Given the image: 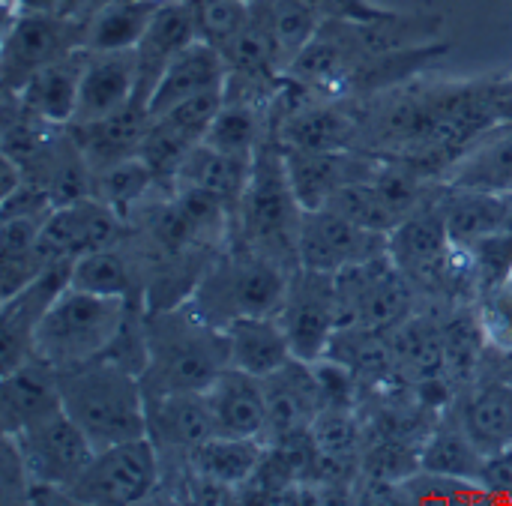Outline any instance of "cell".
Masks as SVG:
<instances>
[{"label":"cell","instance_id":"e575fe53","mask_svg":"<svg viewBox=\"0 0 512 506\" xmlns=\"http://www.w3.org/2000/svg\"><path fill=\"white\" fill-rule=\"evenodd\" d=\"M105 3L108 0H57V12L66 15V18H72V21L87 24Z\"/></svg>","mask_w":512,"mask_h":506},{"label":"cell","instance_id":"9a60e30c","mask_svg":"<svg viewBox=\"0 0 512 506\" xmlns=\"http://www.w3.org/2000/svg\"><path fill=\"white\" fill-rule=\"evenodd\" d=\"M138 90V57L129 51H87V63L81 72L78 105L69 126L93 123L111 117L135 102Z\"/></svg>","mask_w":512,"mask_h":506},{"label":"cell","instance_id":"7c38bea8","mask_svg":"<svg viewBox=\"0 0 512 506\" xmlns=\"http://www.w3.org/2000/svg\"><path fill=\"white\" fill-rule=\"evenodd\" d=\"M285 147V144H282ZM384 159L357 150H297L285 147V165L303 210L327 207L345 186L372 180Z\"/></svg>","mask_w":512,"mask_h":506},{"label":"cell","instance_id":"9c48e42d","mask_svg":"<svg viewBox=\"0 0 512 506\" xmlns=\"http://www.w3.org/2000/svg\"><path fill=\"white\" fill-rule=\"evenodd\" d=\"M15 441L27 462L33 486H51L66 495L72 483L87 471L90 459L96 456V447L90 444V438L75 426V420L63 408L21 429Z\"/></svg>","mask_w":512,"mask_h":506},{"label":"cell","instance_id":"44dd1931","mask_svg":"<svg viewBox=\"0 0 512 506\" xmlns=\"http://www.w3.org/2000/svg\"><path fill=\"white\" fill-rule=\"evenodd\" d=\"M150 111L141 102H132L129 108L93 120V123H81V126H69L81 156L87 159L90 171L99 174L117 162L135 159L141 153V144L147 138L150 129Z\"/></svg>","mask_w":512,"mask_h":506},{"label":"cell","instance_id":"277c9868","mask_svg":"<svg viewBox=\"0 0 512 506\" xmlns=\"http://www.w3.org/2000/svg\"><path fill=\"white\" fill-rule=\"evenodd\" d=\"M135 312L138 306L129 300L99 297L69 285L39 318L33 330V357L57 372L90 363L114 348Z\"/></svg>","mask_w":512,"mask_h":506},{"label":"cell","instance_id":"8d00e7d4","mask_svg":"<svg viewBox=\"0 0 512 506\" xmlns=\"http://www.w3.org/2000/svg\"><path fill=\"white\" fill-rule=\"evenodd\" d=\"M510 198H512V192H510Z\"/></svg>","mask_w":512,"mask_h":506},{"label":"cell","instance_id":"4dcf8cb0","mask_svg":"<svg viewBox=\"0 0 512 506\" xmlns=\"http://www.w3.org/2000/svg\"><path fill=\"white\" fill-rule=\"evenodd\" d=\"M153 183H156L153 171L144 165L141 156H135V159L117 162V165L93 174V195L126 219L144 201V195Z\"/></svg>","mask_w":512,"mask_h":506},{"label":"cell","instance_id":"603a6c76","mask_svg":"<svg viewBox=\"0 0 512 506\" xmlns=\"http://www.w3.org/2000/svg\"><path fill=\"white\" fill-rule=\"evenodd\" d=\"M84 63H87V48H78L48 63L45 69H39L21 90H15V96L30 114L42 117L45 123L69 126L75 117V105H78Z\"/></svg>","mask_w":512,"mask_h":506},{"label":"cell","instance_id":"f546056e","mask_svg":"<svg viewBox=\"0 0 512 506\" xmlns=\"http://www.w3.org/2000/svg\"><path fill=\"white\" fill-rule=\"evenodd\" d=\"M423 468L444 480H483L486 456L459 423L456 429H441L432 435L423 450Z\"/></svg>","mask_w":512,"mask_h":506},{"label":"cell","instance_id":"6da1fadb","mask_svg":"<svg viewBox=\"0 0 512 506\" xmlns=\"http://www.w3.org/2000/svg\"><path fill=\"white\" fill-rule=\"evenodd\" d=\"M270 117H273L270 129L255 150L252 171L231 222V234H234L231 246L264 255L294 273L300 267L303 207L288 177L285 147L279 138V117L273 105H270Z\"/></svg>","mask_w":512,"mask_h":506},{"label":"cell","instance_id":"30bf717a","mask_svg":"<svg viewBox=\"0 0 512 506\" xmlns=\"http://www.w3.org/2000/svg\"><path fill=\"white\" fill-rule=\"evenodd\" d=\"M390 252V234L369 231L354 219L321 207L303 210L300 225V267L321 273H342Z\"/></svg>","mask_w":512,"mask_h":506},{"label":"cell","instance_id":"4316f807","mask_svg":"<svg viewBox=\"0 0 512 506\" xmlns=\"http://www.w3.org/2000/svg\"><path fill=\"white\" fill-rule=\"evenodd\" d=\"M165 0H108L84 33L87 51H129L138 48Z\"/></svg>","mask_w":512,"mask_h":506},{"label":"cell","instance_id":"4fadbf2b","mask_svg":"<svg viewBox=\"0 0 512 506\" xmlns=\"http://www.w3.org/2000/svg\"><path fill=\"white\" fill-rule=\"evenodd\" d=\"M261 381L267 396V441L279 444L309 432L315 414L324 408V390L315 363L294 357L288 366Z\"/></svg>","mask_w":512,"mask_h":506},{"label":"cell","instance_id":"ac0fdd59","mask_svg":"<svg viewBox=\"0 0 512 506\" xmlns=\"http://www.w3.org/2000/svg\"><path fill=\"white\" fill-rule=\"evenodd\" d=\"M147 435L153 438L159 453L171 450L186 456L207 438H213L216 423L204 390L147 399Z\"/></svg>","mask_w":512,"mask_h":506},{"label":"cell","instance_id":"3957f363","mask_svg":"<svg viewBox=\"0 0 512 506\" xmlns=\"http://www.w3.org/2000/svg\"><path fill=\"white\" fill-rule=\"evenodd\" d=\"M57 378L63 411L96 450L147 435V396L141 375L114 354L63 369Z\"/></svg>","mask_w":512,"mask_h":506},{"label":"cell","instance_id":"ba28073f","mask_svg":"<svg viewBox=\"0 0 512 506\" xmlns=\"http://www.w3.org/2000/svg\"><path fill=\"white\" fill-rule=\"evenodd\" d=\"M279 321L291 339L294 357L306 363H321L342 330L336 276L297 267L288 279Z\"/></svg>","mask_w":512,"mask_h":506},{"label":"cell","instance_id":"83f0119b","mask_svg":"<svg viewBox=\"0 0 512 506\" xmlns=\"http://www.w3.org/2000/svg\"><path fill=\"white\" fill-rule=\"evenodd\" d=\"M447 186L512 192V123L504 126L498 138H486L468 147L447 168Z\"/></svg>","mask_w":512,"mask_h":506},{"label":"cell","instance_id":"d6a6232c","mask_svg":"<svg viewBox=\"0 0 512 506\" xmlns=\"http://www.w3.org/2000/svg\"><path fill=\"white\" fill-rule=\"evenodd\" d=\"M480 330L489 345L512 354V276L480 291Z\"/></svg>","mask_w":512,"mask_h":506},{"label":"cell","instance_id":"5b68a950","mask_svg":"<svg viewBox=\"0 0 512 506\" xmlns=\"http://www.w3.org/2000/svg\"><path fill=\"white\" fill-rule=\"evenodd\" d=\"M291 270L282 264L231 246L216 255L198 285L192 288L186 306L207 324L225 330L228 324L252 315H279Z\"/></svg>","mask_w":512,"mask_h":506},{"label":"cell","instance_id":"8fae6325","mask_svg":"<svg viewBox=\"0 0 512 506\" xmlns=\"http://www.w3.org/2000/svg\"><path fill=\"white\" fill-rule=\"evenodd\" d=\"M123 234V216L96 195L57 204L42 225L39 252L48 261H75L87 252L117 246Z\"/></svg>","mask_w":512,"mask_h":506},{"label":"cell","instance_id":"cb8c5ba5","mask_svg":"<svg viewBox=\"0 0 512 506\" xmlns=\"http://www.w3.org/2000/svg\"><path fill=\"white\" fill-rule=\"evenodd\" d=\"M255 159V156H252ZM252 159L246 156H231L222 153L210 144H198L180 165V171L174 174L171 189H198L204 195H213L216 201H222L231 216L237 213V204L243 198L249 171H252Z\"/></svg>","mask_w":512,"mask_h":506},{"label":"cell","instance_id":"d4e9b609","mask_svg":"<svg viewBox=\"0 0 512 506\" xmlns=\"http://www.w3.org/2000/svg\"><path fill=\"white\" fill-rule=\"evenodd\" d=\"M264 453L267 444L261 438L213 435L189 453V474L231 492L249 483L252 477H258L264 465Z\"/></svg>","mask_w":512,"mask_h":506},{"label":"cell","instance_id":"484cf974","mask_svg":"<svg viewBox=\"0 0 512 506\" xmlns=\"http://www.w3.org/2000/svg\"><path fill=\"white\" fill-rule=\"evenodd\" d=\"M462 426L486 459L512 450V381H486L462 411Z\"/></svg>","mask_w":512,"mask_h":506},{"label":"cell","instance_id":"e0dca14e","mask_svg":"<svg viewBox=\"0 0 512 506\" xmlns=\"http://www.w3.org/2000/svg\"><path fill=\"white\" fill-rule=\"evenodd\" d=\"M63 408L57 369L39 357H27L0 381V426L6 435H18L45 414Z\"/></svg>","mask_w":512,"mask_h":506},{"label":"cell","instance_id":"d6986e66","mask_svg":"<svg viewBox=\"0 0 512 506\" xmlns=\"http://www.w3.org/2000/svg\"><path fill=\"white\" fill-rule=\"evenodd\" d=\"M225 84H228L225 54L216 45L198 39L186 51H180L174 57V63L165 69V75L159 78V84L147 102V111H150V117H159L192 96H201L210 90H225Z\"/></svg>","mask_w":512,"mask_h":506},{"label":"cell","instance_id":"2e32d148","mask_svg":"<svg viewBox=\"0 0 512 506\" xmlns=\"http://www.w3.org/2000/svg\"><path fill=\"white\" fill-rule=\"evenodd\" d=\"M216 435H234V438H261L267 444V396H264V381L225 366L213 384L204 390Z\"/></svg>","mask_w":512,"mask_h":506},{"label":"cell","instance_id":"7402d4cb","mask_svg":"<svg viewBox=\"0 0 512 506\" xmlns=\"http://www.w3.org/2000/svg\"><path fill=\"white\" fill-rule=\"evenodd\" d=\"M225 339H228L231 366L255 378H267L294 360V348L279 315L240 318L225 327Z\"/></svg>","mask_w":512,"mask_h":506},{"label":"cell","instance_id":"ffe728a7","mask_svg":"<svg viewBox=\"0 0 512 506\" xmlns=\"http://www.w3.org/2000/svg\"><path fill=\"white\" fill-rule=\"evenodd\" d=\"M441 216H444L450 240L462 249H474L486 240L512 234L510 192L450 186V195L441 201Z\"/></svg>","mask_w":512,"mask_h":506},{"label":"cell","instance_id":"836d02e7","mask_svg":"<svg viewBox=\"0 0 512 506\" xmlns=\"http://www.w3.org/2000/svg\"><path fill=\"white\" fill-rule=\"evenodd\" d=\"M30 471L27 462L21 456V447L15 441V435L3 432V444H0V504H27L30 498Z\"/></svg>","mask_w":512,"mask_h":506},{"label":"cell","instance_id":"1f68e13d","mask_svg":"<svg viewBox=\"0 0 512 506\" xmlns=\"http://www.w3.org/2000/svg\"><path fill=\"white\" fill-rule=\"evenodd\" d=\"M309 438H312V450L321 453L330 462L348 459L357 444H360V423L351 411V405L342 402H327L312 426H309Z\"/></svg>","mask_w":512,"mask_h":506},{"label":"cell","instance_id":"f1b7e54d","mask_svg":"<svg viewBox=\"0 0 512 506\" xmlns=\"http://www.w3.org/2000/svg\"><path fill=\"white\" fill-rule=\"evenodd\" d=\"M69 285L99 297H120L135 306H144V285H138L135 264L126 258V252H120V243L75 258Z\"/></svg>","mask_w":512,"mask_h":506},{"label":"cell","instance_id":"7a4b0ae2","mask_svg":"<svg viewBox=\"0 0 512 506\" xmlns=\"http://www.w3.org/2000/svg\"><path fill=\"white\" fill-rule=\"evenodd\" d=\"M144 396L207 390L231 366L225 330L201 321L186 303L144 312Z\"/></svg>","mask_w":512,"mask_h":506},{"label":"cell","instance_id":"52a82bcc","mask_svg":"<svg viewBox=\"0 0 512 506\" xmlns=\"http://www.w3.org/2000/svg\"><path fill=\"white\" fill-rule=\"evenodd\" d=\"M87 24L72 21L60 12L9 9L0 48V78L3 90H21L48 63L84 48Z\"/></svg>","mask_w":512,"mask_h":506},{"label":"cell","instance_id":"5bb4252c","mask_svg":"<svg viewBox=\"0 0 512 506\" xmlns=\"http://www.w3.org/2000/svg\"><path fill=\"white\" fill-rule=\"evenodd\" d=\"M198 39H201V33H198L195 0H165L153 18V24L147 27L144 39L135 48V57H138L135 102H141L147 108L159 78L165 75V69L174 63V57L180 51H186Z\"/></svg>","mask_w":512,"mask_h":506},{"label":"cell","instance_id":"8992f818","mask_svg":"<svg viewBox=\"0 0 512 506\" xmlns=\"http://www.w3.org/2000/svg\"><path fill=\"white\" fill-rule=\"evenodd\" d=\"M162 480V453L150 435L96 450L87 471L72 483V504L126 506L147 501Z\"/></svg>","mask_w":512,"mask_h":506},{"label":"cell","instance_id":"d590c367","mask_svg":"<svg viewBox=\"0 0 512 506\" xmlns=\"http://www.w3.org/2000/svg\"><path fill=\"white\" fill-rule=\"evenodd\" d=\"M6 9H33V12H57V0H6Z\"/></svg>","mask_w":512,"mask_h":506}]
</instances>
